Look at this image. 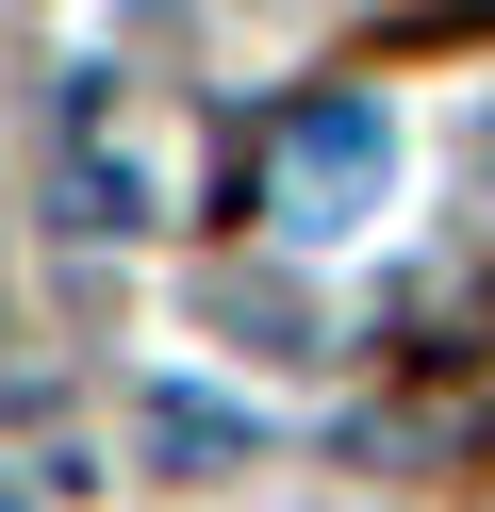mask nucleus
I'll return each instance as SVG.
<instances>
[{
  "label": "nucleus",
  "mask_w": 495,
  "mask_h": 512,
  "mask_svg": "<svg viewBox=\"0 0 495 512\" xmlns=\"http://www.w3.org/2000/svg\"><path fill=\"white\" fill-rule=\"evenodd\" d=\"M66 199H83V232H149V215H165V182H149V149H132L116 83L66 100Z\"/></svg>",
  "instance_id": "f03ea898"
},
{
  "label": "nucleus",
  "mask_w": 495,
  "mask_h": 512,
  "mask_svg": "<svg viewBox=\"0 0 495 512\" xmlns=\"http://www.w3.org/2000/svg\"><path fill=\"white\" fill-rule=\"evenodd\" d=\"M380 199V100H297L281 116V215L297 232H347Z\"/></svg>",
  "instance_id": "f257e3e1"
},
{
  "label": "nucleus",
  "mask_w": 495,
  "mask_h": 512,
  "mask_svg": "<svg viewBox=\"0 0 495 512\" xmlns=\"http://www.w3.org/2000/svg\"><path fill=\"white\" fill-rule=\"evenodd\" d=\"M0 512H33V496H17V479H0Z\"/></svg>",
  "instance_id": "7ed1b4c3"
}]
</instances>
